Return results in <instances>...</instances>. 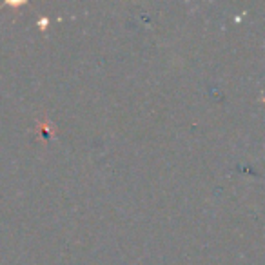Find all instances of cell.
<instances>
[{
    "label": "cell",
    "mask_w": 265,
    "mask_h": 265,
    "mask_svg": "<svg viewBox=\"0 0 265 265\" xmlns=\"http://www.w3.org/2000/svg\"><path fill=\"white\" fill-rule=\"evenodd\" d=\"M37 129H38L40 133H42V136H44V138H49V136H53L55 133H57V129H55V127L51 125V122H49L47 118H45L44 122H42V124H38V127H37Z\"/></svg>",
    "instance_id": "obj_1"
},
{
    "label": "cell",
    "mask_w": 265,
    "mask_h": 265,
    "mask_svg": "<svg viewBox=\"0 0 265 265\" xmlns=\"http://www.w3.org/2000/svg\"><path fill=\"white\" fill-rule=\"evenodd\" d=\"M38 26H40V29H42V31H45V28L49 26V20H47V18H40Z\"/></svg>",
    "instance_id": "obj_2"
}]
</instances>
